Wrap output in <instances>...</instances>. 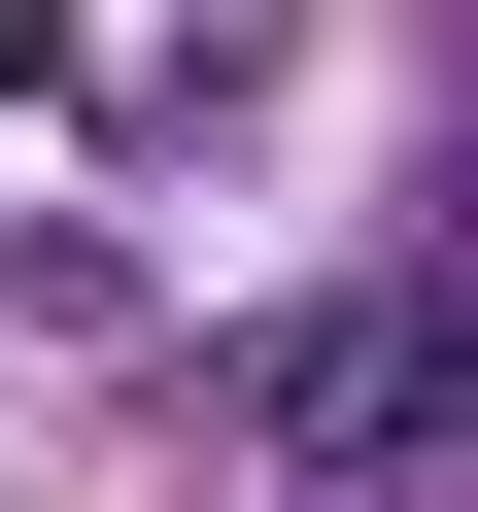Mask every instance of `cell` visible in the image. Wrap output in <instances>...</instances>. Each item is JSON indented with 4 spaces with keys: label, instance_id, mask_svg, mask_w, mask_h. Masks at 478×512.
Returning <instances> with one entry per match:
<instances>
[{
    "label": "cell",
    "instance_id": "obj_1",
    "mask_svg": "<svg viewBox=\"0 0 478 512\" xmlns=\"http://www.w3.org/2000/svg\"><path fill=\"white\" fill-rule=\"evenodd\" d=\"M274 444H308L342 512H478V308H444V274L308 308V342H274Z\"/></svg>",
    "mask_w": 478,
    "mask_h": 512
}]
</instances>
